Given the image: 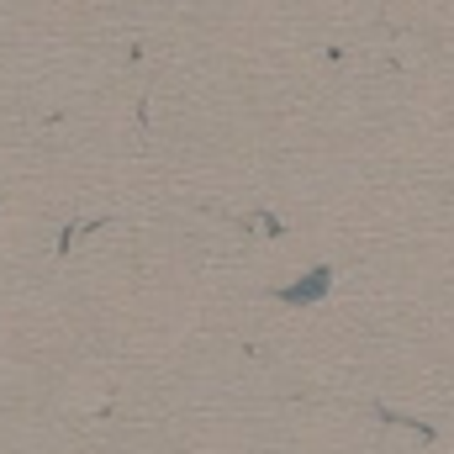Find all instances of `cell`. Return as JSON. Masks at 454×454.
Here are the masks:
<instances>
[{"label":"cell","instance_id":"1","mask_svg":"<svg viewBox=\"0 0 454 454\" xmlns=\"http://www.w3.org/2000/svg\"><path fill=\"white\" fill-rule=\"evenodd\" d=\"M328 286H333V270H312V275H301L296 286H286L280 301H286V307H312V301L328 296Z\"/></svg>","mask_w":454,"mask_h":454}]
</instances>
